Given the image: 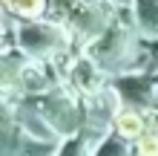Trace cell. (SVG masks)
<instances>
[{"label": "cell", "mask_w": 158, "mask_h": 156, "mask_svg": "<svg viewBox=\"0 0 158 156\" xmlns=\"http://www.w3.org/2000/svg\"><path fill=\"white\" fill-rule=\"evenodd\" d=\"M135 153L138 156H158V133H150V130H147L141 139L135 142Z\"/></svg>", "instance_id": "cell-3"}, {"label": "cell", "mask_w": 158, "mask_h": 156, "mask_svg": "<svg viewBox=\"0 0 158 156\" xmlns=\"http://www.w3.org/2000/svg\"><path fill=\"white\" fill-rule=\"evenodd\" d=\"M6 3V15L12 17V15H17V17H26V20H38V17L49 9V0H3Z\"/></svg>", "instance_id": "cell-2"}, {"label": "cell", "mask_w": 158, "mask_h": 156, "mask_svg": "<svg viewBox=\"0 0 158 156\" xmlns=\"http://www.w3.org/2000/svg\"><path fill=\"white\" fill-rule=\"evenodd\" d=\"M115 130L121 139H141L147 133V116L138 110H121V116L115 118Z\"/></svg>", "instance_id": "cell-1"}]
</instances>
